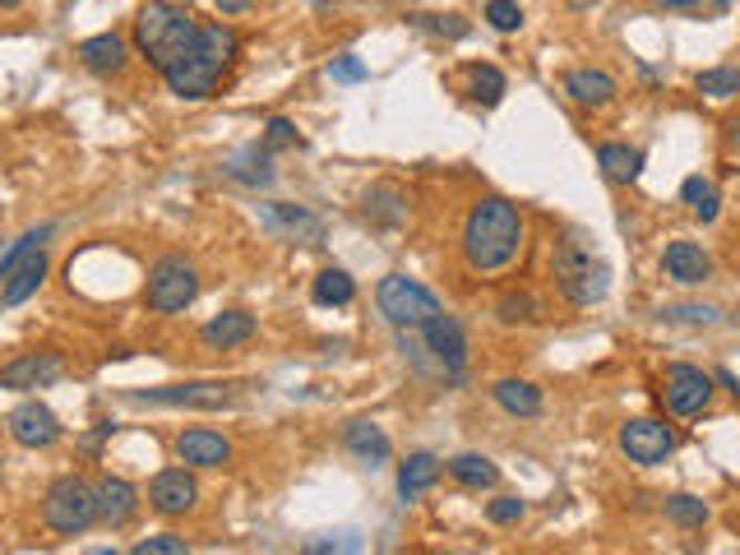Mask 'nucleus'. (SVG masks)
<instances>
[{
  "label": "nucleus",
  "instance_id": "1",
  "mask_svg": "<svg viewBox=\"0 0 740 555\" xmlns=\"http://www.w3.org/2000/svg\"><path fill=\"white\" fill-rule=\"evenodd\" d=\"M523 250V214L500 199V195H486L467 208V223H463V259L467 269L477 274H495V269H510Z\"/></svg>",
  "mask_w": 740,
  "mask_h": 555
},
{
  "label": "nucleus",
  "instance_id": "2",
  "mask_svg": "<svg viewBox=\"0 0 740 555\" xmlns=\"http://www.w3.org/2000/svg\"><path fill=\"white\" fill-rule=\"evenodd\" d=\"M232 56H236V33L227 29V23H199L191 51H185L176 65H167L163 79H167V89L176 97H191V102L214 97V89H218L223 70L232 65Z\"/></svg>",
  "mask_w": 740,
  "mask_h": 555
},
{
  "label": "nucleus",
  "instance_id": "3",
  "mask_svg": "<svg viewBox=\"0 0 740 555\" xmlns=\"http://www.w3.org/2000/svg\"><path fill=\"white\" fill-rule=\"evenodd\" d=\"M555 287L569 306H597L606 292H611V264H606L588 236L569 232L565 241H555V259H551Z\"/></svg>",
  "mask_w": 740,
  "mask_h": 555
},
{
  "label": "nucleus",
  "instance_id": "4",
  "mask_svg": "<svg viewBox=\"0 0 740 555\" xmlns=\"http://www.w3.org/2000/svg\"><path fill=\"white\" fill-rule=\"evenodd\" d=\"M195 29H199V23L185 10H176L172 0H144V10L135 19V47L148 56V65L163 74L167 65H176L185 51H191Z\"/></svg>",
  "mask_w": 740,
  "mask_h": 555
},
{
  "label": "nucleus",
  "instance_id": "5",
  "mask_svg": "<svg viewBox=\"0 0 740 555\" xmlns=\"http://www.w3.org/2000/svg\"><path fill=\"white\" fill-rule=\"evenodd\" d=\"M42 518L51 533H61V537H79L89 523H97V495L84 477H56L47 486L42 495Z\"/></svg>",
  "mask_w": 740,
  "mask_h": 555
},
{
  "label": "nucleus",
  "instance_id": "6",
  "mask_svg": "<svg viewBox=\"0 0 740 555\" xmlns=\"http://www.w3.org/2000/svg\"><path fill=\"white\" fill-rule=\"evenodd\" d=\"M376 306H380V315L393 325V329H421V325H431L435 315H440V301H435V292H426L417 278H408V274H389V278H380V287H376Z\"/></svg>",
  "mask_w": 740,
  "mask_h": 555
},
{
  "label": "nucleus",
  "instance_id": "7",
  "mask_svg": "<svg viewBox=\"0 0 740 555\" xmlns=\"http://www.w3.org/2000/svg\"><path fill=\"white\" fill-rule=\"evenodd\" d=\"M195 297H199V274H195L191 259H181V255L153 259L148 282H144L148 310H157V315H181L185 306H195Z\"/></svg>",
  "mask_w": 740,
  "mask_h": 555
},
{
  "label": "nucleus",
  "instance_id": "8",
  "mask_svg": "<svg viewBox=\"0 0 740 555\" xmlns=\"http://www.w3.org/2000/svg\"><path fill=\"white\" fill-rule=\"evenodd\" d=\"M421 333V342L431 348V357H435V366H440V376H444V384H459L463 376H467V333H463V325L454 320V315H435L431 325H421L417 329Z\"/></svg>",
  "mask_w": 740,
  "mask_h": 555
},
{
  "label": "nucleus",
  "instance_id": "9",
  "mask_svg": "<svg viewBox=\"0 0 740 555\" xmlns=\"http://www.w3.org/2000/svg\"><path fill=\"white\" fill-rule=\"evenodd\" d=\"M620 449L629 454V463L657 467V463H667V454L676 449V435H671V426H662V421L634 417V421H625V426H620Z\"/></svg>",
  "mask_w": 740,
  "mask_h": 555
},
{
  "label": "nucleus",
  "instance_id": "10",
  "mask_svg": "<svg viewBox=\"0 0 740 555\" xmlns=\"http://www.w3.org/2000/svg\"><path fill=\"white\" fill-rule=\"evenodd\" d=\"M662 393H667V408H671L676 417H699V412H708V403H712V376H703L699 366L676 361V366H667Z\"/></svg>",
  "mask_w": 740,
  "mask_h": 555
},
{
  "label": "nucleus",
  "instance_id": "11",
  "mask_svg": "<svg viewBox=\"0 0 740 555\" xmlns=\"http://www.w3.org/2000/svg\"><path fill=\"white\" fill-rule=\"evenodd\" d=\"M6 431H10L14 444H23V449H51V444L61 440V417L51 412L47 403H38V399H23V403L10 412Z\"/></svg>",
  "mask_w": 740,
  "mask_h": 555
},
{
  "label": "nucleus",
  "instance_id": "12",
  "mask_svg": "<svg viewBox=\"0 0 740 555\" xmlns=\"http://www.w3.org/2000/svg\"><path fill=\"white\" fill-rule=\"evenodd\" d=\"M140 403L157 408H227L232 389L223 380H195V384H163V389H140Z\"/></svg>",
  "mask_w": 740,
  "mask_h": 555
},
{
  "label": "nucleus",
  "instance_id": "13",
  "mask_svg": "<svg viewBox=\"0 0 740 555\" xmlns=\"http://www.w3.org/2000/svg\"><path fill=\"white\" fill-rule=\"evenodd\" d=\"M65 376L61 352H23L0 366V389H47Z\"/></svg>",
  "mask_w": 740,
  "mask_h": 555
},
{
  "label": "nucleus",
  "instance_id": "14",
  "mask_svg": "<svg viewBox=\"0 0 740 555\" xmlns=\"http://www.w3.org/2000/svg\"><path fill=\"white\" fill-rule=\"evenodd\" d=\"M195 500H199V482L185 467H167V472H157V477L148 482V505L157 514H167V518L191 514Z\"/></svg>",
  "mask_w": 740,
  "mask_h": 555
},
{
  "label": "nucleus",
  "instance_id": "15",
  "mask_svg": "<svg viewBox=\"0 0 740 555\" xmlns=\"http://www.w3.org/2000/svg\"><path fill=\"white\" fill-rule=\"evenodd\" d=\"M176 459L185 467H223V463H232V440L223 431L191 426L176 435Z\"/></svg>",
  "mask_w": 740,
  "mask_h": 555
},
{
  "label": "nucleus",
  "instance_id": "16",
  "mask_svg": "<svg viewBox=\"0 0 740 555\" xmlns=\"http://www.w3.org/2000/svg\"><path fill=\"white\" fill-rule=\"evenodd\" d=\"M259 218H264V227H274L282 236H297V241H306V246L325 241V223L315 218L310 208H301V204H269Z\"/></svg>",
  "mask_w": 740,
  "mask_h": 555
},
{
  "label": "nucleus",
  "instance_id": "17",
  "mask_svg": "<svg viewBox=\"0 0 740 555\" xmlns=\"http://www.w3.org/2000/svg\"><path fill=\"white\" fill-rule=\"evenodd\" d=\"M93 495H97V518L107 527H125L130 518H135V510H140V491L130 486L125 477H102L93 486Z\"/></svg>",
  "mask_w": 740,
  "mask_h": 555
},
{
  "label": "nucleus",
  "instance_id": "18",
  "mask_svg": "<svg viewBox=\"0 0 740 555\" xmlns=\"http://www.w3.org/2000/svg\"><path fill=\"white\" fill-rule=\"evenodd\" d=\"M79 61H84V70H89V74L112 79V74H121V70H125V61H130L125 38H121V33H97V38H84V42H79Z\"/></svg>",
  "mask_w": 740,
  "mask_h": 555
},
{
  "label": "nucleus",
  "instance_id": "19",
  "mask_svg": "<svg viewBox=\"0 0 740 555\" xmlns=\"http://www.w3.org/2000/svg\"><path fill=\"white\" fill-rule=\"evenodd\" d=\"M662 269H667V278H676V282H685V287H699V282H708V274H712V259H708L703 246H695V241H671V246L662 250Z\"/></svg>",
  "mask_w": 740,
  "mask_h": 555
},
{
  "label": "nucleus",
  "instance_id": "20",
  "mask_svg": "<svg viewBox=\"0 0 740 555\" xmlns=\"http://www.w3.org/2000/svg\"><path fill=\"white\" fill-rule=\"evenodd\" d=\"M199 338H204L214 352L241 348V342H250V338H255V315H246V310H223V315H214V320L204 325V333H199Z\"/></svg>",
  "mask_w": 740,
  "mask_h": 555
},
{
  "label": "nucleus",
  "instance_id": "21",
  "mask_svg": "<svg viewBox=\"0 0 740 555\" xmlns=\"http://www.w3.org/2000/svg\"><path fill=\"white\" fill-rule=\"evenodd\" d=\"M42 282H47V250L38 246V250H29V255L14 264L6 282H0V287H6V306H23Z\"/></svg>",
  "mask_w": 740,
  "mask_h": 555
},
{
  "label": "nucleus",
  "instance_id": "22",
  "mask_svg": "<svg viewBox=\"0 0 740 555\" xmlns=\"http://www.w3.org/2000/svg\"><path fill=\"white\" fill-rule=\"evenodd\" d=\"M342 444H348V454H357V459H361V463H370V467L389 463V454H393L389 435L376 426V421H352V426L342 431Z\"/></svg>",
  "mask_w": 740,
  "mask_h": 555
},
{
  "label": "nucleus",
  "instance_id": "23",
  "mask_svg": "<svg viewBox=\"0 0 740 555\" xmlns=\"http://www.w3.org/2000/svg\"><path fill=\"white\" fill-rule=\"evenodd\" d=\"M565 93L574 102H584V107H606V102L616 97V79L606 70H569L565 74Z\"/></svg>",
  "mask_w": 740,
  "mask_h": 555
},
{
  "label": "nucleus",
  "instance_id": "24",
  "mask_svg": "<svg viewBox=\"0 0 740 555\" xmlns=\"http://www.w3.org/2000/svg\"><path fill=\"white\" fill-rule=\"evenodd\" d=\"M227 176H236L241 185H269L274 181V153L259 148V144H246L227 157Z\"/></svg>",
  "mask_w": 740,
  "mask_h": 555
},
{
  "label": "nucleus",
  "instance_id": "25",
  "mask_svg": "<svg viewBox=\"0 0 740 555\" xmlns=\"http://www.w3.org/2000/svg\"><path fill=\"white\" fill-rule=\"evenodd\" d=\"M597 167L606 172V181L629 185V181H639V172H644V153L629 148V144H602L597 148Z\"/></svg>",
  "mask_w": 740,
  "mask_h": 555
},
{
  "label": "nucleus",
  "instance_id": "26",
  "mask_svg": "<svg viewBox=\"0 0 740 555\" xmlns=\"http://www.w3.org/2000/svg\"><path fill=\"white\" fill-rule=\"evenodd\" d=\"M440 482V459L435 454H408V463L399 467V495L417 500L421 491H431Z\"/></svg>",
  "mask_w": 740,
  "mask_h": 555
},
{
  "label": "nucleus",
  "instance_id": "27",
  "mask_svg": "<svg viewBox=\"0 0 740 555\" xmlns=\"http://www.w3.org/2000/svg\"><path fill=\"white\" fill-rule=\"evenodd\" d=\"M491 393L510 417H537L542 412V389L527 384V380H500Z\"/></svg>",
  "mask_w": 740,
  "mask_h": 555
},
{
  "label": "nucleus",
  "instance_id": "28",
  "mask_svg": "<svg viewBox=\"0 0 740 555\" xmlns=\"http://www.w3.org/2000/svg\"><path fill=\"white\" fill-rule=\"evenodd\" d=\"M366 214L380 227H399L408 218V199L399 185H376V191H366Z\"/></svg>",
  "mask_w": 740,
  "mask_h": 555
},
{
  "label": "nucleus",
  "instance_id": "29",
  "mask_svg": "<svg viewBox=\"0 0 740 555\" xmlns=\"http://www.w3.org/2000/svg\"><path fill=\"white\" fill-rule=\"evenodd\" d=\"M449 472H454V482L467 486V491H486V486L500 482V467L486 454H459L454 463H449Z\"/></svg>",
  "mask_w": 740,
  "mask_h": 555
},
{
  "label": "nucleus",
  "instance_id": "30",
  "mask_svg": "<svg viewBox=\"0 0 740 555\" xmlns=\"http://www.w3.org/2000/svg\"><path fill=\"white\" fill-rule=\"evenodd\" d=\"M310 297H315V306H348L357 297V282L342 269H320L310 282Z\"/></svg>",
  "mask_w": 740,
  "mask_h": 555
},
{
  "label": "nucleus",
  "instance_id": "31",
  "mask_svg": "<svg viewBox=\"0 0 740 555\" xmlns=\"http://www.w3.org/2000/svg\"><path fill=\"white\" fill-rule=\"evenodd\" d=\"M695 89H699L703 97H712V102L736 97V93H740V65H712V70H703V74L695 79Z\"/></svg>",
  "mask_w": 740,
  "mask_h": 555
},
{
  "label": "nucleus",
  "instance_id": "32",
  "mask_svg": "<svg viewBox=\"0 0 740 555\" xmlns=\"http://www.w3.org/2000/svg\"><path fill=\"white\" fill-rule=\"evenodd\" d=\"M467 89L482 107H495V102L505 97V74H500L495 65H467Z\"/></svg>",
  "mask_w": 740,
  "mask_h": 555
},
{
  "label": "nucleus",
  "instance_id": "33",
  "mask_svg": "<svg viewBox=\"0 0 740 555\" xmlns=\"http://www.w3.org/2000/svg\"><path fill=\"white\" fill-rule=\"evenodd\" d=\"M680 199L690 204L703 223L718 218V204H722V199H718V185L703 181V176H690V181H685V185H680Z\"/></svg>",
  "mask_w": 740,
  "mask_h": 555
},
{
  "label": "nucleus",
  "instance_id": "34",
  "mask_svg": "<svg viewBox=\"0 0 740 555\" xmlns=\"http://www.w3.org/2000/svg\"><path fill=\"white\" fill-rule=\"evenodd\" d=\"M306 555H366V542L361 533H329V537H315Z\"/></svg>",
  "mask_w": 740,
  "mask_h": 555
},
{
  "label": "nucleus",
  "instance_id": "35",
  "mask_svg": "<svg viewBox=\"0 0 740 555\" xmlns=\"http://www.w3.org/2000/svg\"><path fill=\"white\" fill-rule=\"evenodd\" d=\"M47 236H51V227H47V223H42V227H29V232H23V236H19V241H14L6 255H0V282H6L14 264H19L23 255H29V250H38V246L47 241Z\"/></svg>",
  "mask_w": 740,
  "mask_h": 555
},
{
  "label": "nucleus",
  "instance_id": "36",
  "mask_svg": "<svg viewBox=\"0 0 740 555\" xmlns=\"http://www.w3.org/2000/svg\"><path fill=\"white\" fill-rule=\"evenodd\" d=\"M667 518L680 523V527H703L708 523V505L695 500V495H671L667 500Z\"/></svg>",
  "mask_w": 740,
  "mask_h": 555
},
{
  "label": "nucleus",
  "instance_id": "37",
  "mask_svg": "<svg viewBox=\"0 0 740 555\" xmlns=\"http://www.w3.org/2000/svg\"><path fill=\"white\" fill-rule=\"evenodd\" d=\"M412 23L417 29H426V33H435V38H467V23L459 19V14H412Z\"/></svg>",
  "mask_w": 740,
  "mask_h": 555
},
{
  "label": "nucleus",
  "instance_id": "38",
  "mask_svg": "<svg viewBox=\"0 0 740 555\" xmlns=\"http://www.w3.org/2000/svg\"><path fill=\"white\" fill-rule=\"evenodd\" d=\"M495 315H500L505 325H533V320H537V301L527 297V292H510L505 301H500Z\"/></svg>",
  "mask_w": 740,
  "mask_h": 555
},
{
  "label": "nucleus",
  "instance_id": "39",
  "mask_svg": "<svg viewBox=\"0 0 740 555\" xmlns=\"http://www.w3.org/2000/svg\"><path fill=\"white\" fill-rule=\"evenodd\" d=\"M662 320H671V325H718L722 320V310L718 306H667L662 310Z\"/></svg>",
  "mask_w": 740,
  "mask_h": 555
},
{
  "label": "nucleus",
  "instance_id": "40",
  "mask_svg": "<svg viewBox=\"0 0 740 555\" xmlns=\"http://www.w3.org/2000/svg\"><path fill=\"white\" fill-rule=\"evenodd\" d=\"M486 23H491L495 33H514L518 23H523L518 0H491V6H486Z\"/></svg>",
  "mask_w": 740,
  "mask_h": 555
},
{
  "label": "nucleus",
  "instance_id": "41",
  "mask_svg": "<svg viewBox=\"0 0 740 555\" xmlns=\"http://www.w3.org/2000/svg\"><path fill=\"white\" fill-rule=\"evenodd\" d=\"M130 555H191V546H185L181 537H172V533H157V537H144Z\"/></svg>",
  "mask_w": 740,
  "mask_h": 555
},
{
  "label": "nucleus",
  "instance_id": "42",
  "mask_svg": "<svg viewBox=\"0 0 740 555\" xmlns=\"http://www.w3.org/2000/svg\"><path fill=\"white\" fill-rule=\"evenodd\" d=\"M297 144V125L292 121H287V116H274L269 125H264V148H292Z\"/></svg>",
  "mask_w": 740,
  "mask_h": 555
},
{
  "label": "nucleus",
  "instance_id": "43",
  "mask_svg": "<svg viewBox=\"0 0 740 555\" xmlns=\"http://www.w3.org/2000/svg\"><path fill=\"white\" fill-rule=\"evenodd\" d=\"M523 510H527V505H523L518 495H500V500H491V505H486V518H491V523H518Z\"/></svg>",
  "mask_w": 740,
  "mask_h": 555
},
{
  "label": "nucleus",
  "instance_id": "44",
  "mask_svg": "<svg viewBox=\"0 0 740 555\" xmlns=\"http://www.w3.org/2000/svg\"><path fill=\"white\" fill-rule=\"evenodd\" d=\"M329 74L338 79V84H361V79H366V65H361V56H352V51H342V56L329 65Z\"/></svg>",
  "mask_w": 740,
  "mask_h": 555
},
{
  "label": "nucleus",
  "instance_id": "45",
  "mask_svg": "<svg viewBox=\"0 0 740 555\" xmlns=\"http://www.w3.org/2000/svg\"><path fill=\"white\" fill-rule=\"evenodd\" d=\"M667 10H671V14H703V10L722 14V6H718V0H712V6H708V0H667Z\"/></svg>",
  "mask_w": 740,
  "mask_h": 555
},
{
  "label": "nucleus",
  "instance_id": "46",
  "mask_svg": "<svg viewBox=\"0 0 740 555\" xmlns=\"http://www.w3.org/2000/svg\"><path fill=\"white\" fill-rule=\"evenodd\" d=\"M214 6L223 10V14H241V10H250L255 0H214Z\"/></svg>",
  "mask_w": 740,
  "mask_h": 555
},
{
  "label": "nucleus",
  "instance_id": "47",
  "mask_svg": "<svg viewBox=\"0 0 740 555\" xmlns=\"http://www.w3.org/2000/svg\"><path fill=\"white\" fill-rule=\"evenodd\" d=\"M23 6V0H0V10H19Z\"/></svg>",
  "mask_w": 740,
  "mask_h": 555
},
{
  "label": "nucleus",
  "instance_id": "48",
  "mask_svg": "<svg viewBox=\"0 0 740 555\" xmlns=\"http://www.w3.org/2000/svg\"><path fill=\"white\" fill-rule=\"evenodd\" d=\"M93 555H116V551H93Z\"/></svg>",
  "mask_w": 740,
  "mask_h": 555
}]
</instances>
